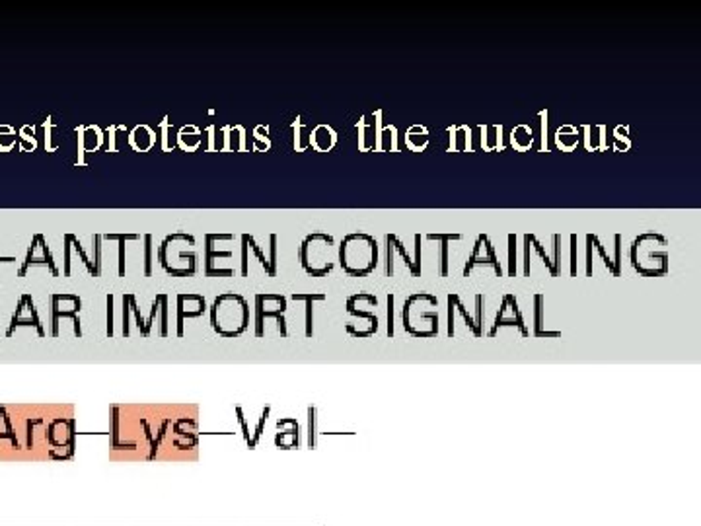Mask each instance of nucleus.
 <instances>
[{
    "label": "nucleus",
    "mask_w": 701,
    "mask_h": 526,
    "mask_svg": "<svg viewBox=\"0 0 701 526\" xmlns=\"http://www.w3.org/2000/svg\"><path fill=\"white\" fill-rule=\"evenodd\" d=\"M448 252H450V240H443L440 242V275L443 277H448Z\"/></svg>",
    "instance_id": "22"
},
{
    "label": "nucleus",
    "mask_w": 701,
    "mask_h": 526,
    "mask_svg": "<svg viewBox=\"0 0 701 526\" xmlns=\"http://www.w3.org/2000/svg\"><path fill=\"white\" fill-rule=\"evenodd\" d=\"M506 242H509V269H506V273H509V277H516V265H518V261H516V252H518V246H516V234L514 232H511L509 236H506Z\"/></svg>",
    "instance_id": "17"
},
{
    "label": "nucleus",
    "mask_w": 701,
    "mask_h": 526,
    "mask_svg": "<svg viewBox=\"0 0 701 526\" xmlns=\"http://www.w3.org/2000/svg\"><path fill=\"white\" fill-rule=\"evenodd\" d=\"M591 240H593V246H594V252H598L600 254V258H602V261H604V265H606V269L610 271L613 275V263H612V258L606 254V249H604V246H602V242H600V238H598V234H593L591 232Z\"/></svg>",
    "instance_id": "21"
},
{
    "label": "nucleus",
    "mask_w": 701,
    "mask_h": 526,
    "mask_svg": "<svg viewBox=\"0 0 701 526\" xmlns=\"http://www.w3.org/2000/svg\"><path fill=\"white\" fill-rule=\"evenodd\" d=\"M388 336H394V295H388Z\"/></svg>",
    "instance_id": "26"
},
{
    "label": "nucleus",
    "mask_w": 701,
    "mask_h": 526,
    "mask_svg": "<svg viewBox=\"0 0 701 526\" xmlns=\"http://www.w3.org/2000/svg\"><path fill=\"white\" fill-rule=\"evenodd\" d=\"M395 254H397V256H402L405 268L411 271V275H413V277H421V273H419V271H417L413 265V258L407 254L404 242L397 238V234H386V256H395Z\"/></svg>",
    "instance_id": "7"
},
{
    "label": "nucleus",
    "mask_w": 701,
    "mask_h": 526,
    "mask_svg": "<svg viewBox=\"0 0 701 526\" xmlns=\"http://www.w3.org/2000/svg\"><path fill=\"white\" fill-rule=\"evenodd\" d=\"M145 240H147V248H145V259H147L145 265H147V269H145V271H147V275H150V268H152V254H150V252H152V246H150V240L152 238L147 236Z\"/></svg>",
    "instance_id": "29"
},
{
    "label": "nucleus",
    "mask_w": 701,
    "mask_h": 526,
    "mask_svg": "<svg viewBox=\"0 0 701 526\" xmlns=\"http://www.w3.org/2000/svg\"><path fill=\"white\" fill-rule=\"evenodd\" d=\"M438 300L429 293H413L404 302V328L413 338H433L438 334Z\"/></svg>",
    "instance_id": "3"
},
{
    "label": "nucleus",
    "mask_w": 701,
    "mask_h": 526,
    "mask_svg": "<svg viewBox=\"0 0 701 526\" xmlns=\"http://www.w3.org/2000/svg\"><path fill=\"white\" fill-rule=\"evenodd\" d=\"M511 140H513L514 149L528 150L534 142L532 129L528 125H516L513 129V135H511Z\"/></svg>",
    "instance_id": "11"
},
{
    "label": "nucleus",
    "mask_w": 701,
    "mask_h": 526,
    "mask_svg": "<svg viewBox=\"0 0 701 526\" xmlns=\"http://www.w3.org/2000/svg\"><path fill=\"white\" fill-rule=\"evenodd\" d=\"M108 240H119V275H125V240H137L135 234H108Z\"/></svg>",
    "instance_id": "16"
},
{
    "label": "nucleus",
    "mask_w": 701,
    "mask_h": 526,
    "mask_svg": "<svg viewBox=\"0 0 701 526\" xmlns=\"http://www.w3.org/2000/svg\"><path fill=\"white\" fill-rule=\"evenodd\" d=\"M668 240L659 232H643L632 242L629 261L643 277H662L670 271Z\"/></svg>",
    "instance_id": "1"
},
{
    "label": "nucleus",
    "mask_w": 701,
    "mask_h": 526,
    "mask_svg": "<svg viewBox=\"0 0 701 526\" xmlns=\"http://www.w3.org/2000/svg\"><path fill=\"white\" fill-rule=\"evenodd\" d=\"M594 259V246H593V240H591V232L586 234V275L591 277L593 275V261Z\"/></svg>",
    "instance_id": "23"
},
{
    "label": "nucleus",
    "mask_w": 701,
    "mask_h": 526,
    "mask_svg": "<svg viewBox=\"0 0 701 526\" xmlns=\"http://www.w3.org/2000/svg\"><path fill=\"white\" fill-rule=\"evenodd\" d=\"M543 295H534V336L536 338H559L561 331H543Z\"/></svg>",
    "instance_id": "9"
},
{
    "label": "nucleus",
    "mask_w": 701,
    "mask_h": 526,
    "mask_svg": "<svg viewBox=\"0 0 701 526\" xmlns=\"http://www.w3.org/2000/svg\"><path fill=\"white\" fill-rule=\"evenodd\" d=\"M528 240H530V246H532L536 252H538V256L543 259V265H545V269H547V273L552 275V277H555V273H553V265H552V258H550V254L545 252V248L542 246V242L538 240V236L536 234H530L528 232Z\"/></svg>",
    "instance_id": "15"
},
{
    "label": "nucleus",
    "mask_w": 701,
    "mask_h": 526,
    "mask_svg": "<svg viewBox=\"0 0 701 526\" xmlns=\"http://www.w3.org/2000/svg\"><path fill=\"white\" fill-rule=\"evenodd\" d=\"M333 246H336V240L326 232H312L302 240L298 258H300V265L304 268L308 275L324 277L327 273H331V269L336 265L331 259Z\"/></svg>",
    "instance_id": "4"
},
{
    "label": "nucleus",
    "mask_w": 701,
    "mask_h": 526,
    "mask_svg": "<svg viewBox=\"0 0 701 526\" xmlns=\"http://www.w3.org/2000/svg\"><path fill=\"white\" fill-rule=\"evenodd\" d=\"M242 238L246 240V244H247V249H251L254 254H256V258L259 259V263L263 265V269H265V273L269 275V277H275L277 275V268L271 263V259L267 258L265 254L261 252V248L257 246L256 244V240H254V236H249V234H244Z\"/></svg>",
    "instance_id": "12"
},
{
    "label": "nucleus",
    "mask_w": 701,
    "mask_h": 526,
    "mask_svg": "<svg viewBox=\"0 0 701 526\" xmlns=\"http://www.w3.org/2000/svg\"><path fill=\"white\" fill-rule=\"evenodd\" d=\"M613 277L622 275V234H613Z\"/></svg>",
    "instance_id": "18"
},
{
    "label": "nucleus",
    "mask_w": 701,
    "mask_h": 526,
    "mask_svg": "<svg viewBox=\"0 0 701 526\" xmlns=\"http://www.w3.org/2000/svg\"><path fill=\"white\" fill-rule=\"evenodd\" d=\"M339 265L351 277H366L378 265V242L366 232L347 234L339 246Z\"/></svg>",
    "instance_id": "2"
},
{
    "label": "nucleus",
    "mask_w": 701,
    "mask_h": 526,
    "mask_svg": "<svg viewBox=\"0 0 701 526\" xmlns=\"http://www.w3.org/2000/svg\"><path fill=\"white\" fill-rule=\"evenodd\" d=\"M397 131H395V127L392 125V127H386L382 133H378V137H376V149L374 150H392V152H395L397 150Z\"/></svg>",
    "instance_id": "13"
},
{
    "label": "nucleus",
    "mask_w": 701,
    "mask_h": 526,
    "mask_svg": "<svg viewBox=\"0 0 701 526\" xmlns=\"http://www.w3.org/2000/svg\"><path fill=\"white\" fill-rule=\"evenodd\" d=\"M553 258H552V265H553V273L555 277H559V271H561V234H553Z\"/></svg>",
    "instance_id": "19"
},
{
    "label": "nucleus",
    "mask_w": 701,
    "mask_h": 526,
    "mask_svg": "<svg viewBox=\"0 0 701 526\" xmlns=\"http://www.w3.org/2000/svg\"><path fill=\"white\" fill-rule=\"evenodd\" d=\"M475 265H491V268L495 269V273H497L499 277H503V268H501V263H499V258H497V252H495L493 244H491L489 234H477L474 249H472L470 258L465 261L462 275L468 277V275L474 271Z\"/></svg>",
    "instance_id": "5"
},
{
    "label": "nucleus",
    "mask_w": 701,
    "mask_h": 526,
    "mask_svg": "<svg viewBox=\"0 0 701 526\" xmlns=\"http://www.w3.org/2000/svg\"><path fill=\"white\" fill-rule=\"evenodd\" d=\"M415 269L421 273V234H415V258H413Z\"/></svg>",
    "instance_id": "28"
},
{
    "label": "nucleus",
    "mask_w": 701,
    "mask_h": 526,
    "mask_svg": "<svg viewBox=\"0 0 701 526\" xmlns=\"http://www.w3.org/2000/svg\"><path fill=\"white\" fill-rule=\"evenodd\" d=\"M499 310H501V312H497V318H495L493 328L489 331V338H495V336H497V329L503 328V326H516V328L520 329V334H522L524 338L528 336V329L524 326L522 312H520L518 302H516V297H514L513 293H506V295H504Z\"/></svg>",
    "instance_id": "6"
},
{
    "label": "nucleus",
    "mask_w": 701,
    "mask_h": 526,
    "mask_svg": "<svg viewBox=\"0 0 701 526\" xmlns=\"http://www.w3.org/2000/svg\"><path fill=\"white\" fill-rule=\"evenodd\" d=\"M530 240H528V234H524V275L530 277V263H532V256H530Z\"/></svg>",
    "instance_id": "24"
},
{
    "label": "nucleus",
    "mask_w": 701,
    "mask_h": 526,
    "mask_svg": "<svg viewBox=\"0 0 701 526\" xmlns=\"http://www.w3.org/2000/svg\"><path fill=\"white\" fill-rule=\"evenodd\" d=\"M448 133L452 135L450 137V152H464L468 150V142H470V135H472V129L465 127V125H456V127H448Z\"/></svg>",
    "instance_id": "10"
},
{
    "label": "nucleus",
    "mask_w": 701,
    "mask_h": 526,
    "mask_svg": "<svg viewBox=\"0 0 701 526\" xmlns=\"http://www.w3.org/2000/svg\"><path fill=\"white\" fill-rule=\"evenodd\" d=\"M310 137H312V139H310V145H312L316 150H322V152H324V150H329L336 147L337 135L333 133V129L327 127V125H320V127H316Z\"/></svg>",
    "instance_id": "8"
},
{
    "label": "nucleus",
    "mask_w": 701,
    "mask_h": 526,
    "mask_svg": "<svg viewBox=\"0 0 701 526\" xmlns=\"http://www.w3.org/2000/svg\"><path fill=\"white\" fill-rule=\"evenodd\" d=\"M569 240H571V261H569L571 277H577V271H579V268H577V234H571Z\"/></svg>",
    "instance_id": "25"
},
{
    "label": "nucleus",
    "mask_w": 701,
    "mask_h": 526,
    "mask_svg": "<svg viewBox=\"0 0 701 526\" xmlns=\"http://www.w3.org/2000/svg\"><path fill=\"white\" fill-rule=\"evenodd\" d=\"M484 304H485V297L479 293L475 295V312H477V318L474 320L475 324V338H481V326H484Z\"/></svg>",
    "instance_id": "20"
},
{
    "label": "nucleus",
    "mask_w": 701,
    "mask_h": 526,
    "mask_svg": "<svg viewBox=\"0 0 701 526\" xmlns=\"http://www.w3.org/2000/svg\"><path fill=\"white\" fill-rule=\"evenodd\" d=\"M292 300H304L306 302V336H312V308H314V300H326V295L320 293H308V295H292Z\"/></svg>",
    "instance_id": "14"
},
{
    "label": "nucleus",
    "mask_w": 701,
    "mask_h": 526,
    "mask_svg": "<svg viewBox=\"0 0 701 526\" xmlns=\"http://www.w3.org/2000/svg\"><path fill=\"white\" fill-rule=\"evenodd\" d=\"M427 240H436V242L450 240V242H454V240H462V234H458V232H448V234H440V232H436V234H427Z\"/></svg>",
    "instance_id": "27"
}]
</instances>
